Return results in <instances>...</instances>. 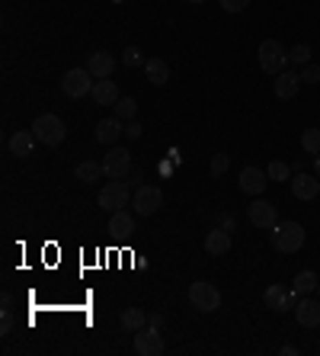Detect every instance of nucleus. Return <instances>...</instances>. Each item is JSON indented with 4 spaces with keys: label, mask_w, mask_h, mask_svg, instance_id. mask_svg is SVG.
<instances>
[{
    "label": "nucleus",
    "mask_w": 320,
    "mask_h": 356,
    "mask_svg": "<svg viewBox=\"0 0 320 356\" xmlns=\"http://www.w3.org/2000/svg\"><path fill=\"white\" fill-rule=\"evenodd\" d=\"M32 135L39 138V145H45V148H58V145L64 141V135H67V129H64L61 116L45 113V116H39V119L32 122Z\"/></svg>",
    "instance_id": "obj_1"
},
{
    "label": "nucleus",
    "mask_w": 320,
    "mask_h": 356,
    "mask_svg": "<svg viewBox=\"0 0 320 356\" xmlns=\"http://www.w3.org/2000/svg\"><path fill=\"white\" fill-rule=\"evenodd\" d=\"M304 228L298 222H282L273 228V247L279 253H298L304 247Z\"/></svg>",
    "instance_id": "obj_2"
},
{
    "label": "nucleus",
    "mask_w": 320,
    "mask_h": 356,
    "mask_svg": "<svg viewBox=\"0 0 320 356\" xmlns=\"http://www.w3.org/2000/svg\"><path fill=\"white\" fill-rule=\"evenodd\" d=\"M256 55H259V67H263L266 74H273V77L282 74L285 65H288V52L282 48V42H279V39H263Z\"/></svg>",
    "instance_id": "obj_3"
},
{
    "label": "nucleus",
    "mask_w": 320,
    "mask_h": 356,
    "mask_svg": "<svg viewBox=\"0 0 320 356\" xmlns=\"http://www.w3.org/2000/svg\"><path fill=\"white\" fill-rule=\"evenodd\" d=\"M189 305L195 311H215V308H221V292H218V286H211V282H205V280H195L189 286Z\"/></svg>",
    "instance_id": "obj_4"
},
{
    "label": "nucleus",
    "mask_w": 320,
    "mask_h": 356,
    "mask_svg": "<svg viewBox=\"0 0 320 356\" xmlns=\"http://www.w3.org/2000/svg\"><path fill=\"white\" fill-rule=\"evenodd\" d=\"M131 187H128V180H109L106 187L100 189V206L106 209V212H119V209H125L128 202H131Z\"/></svg>",
    "instance_id": "obj_5"
},
{
    "label": "nucleus",
    "mask_w": 320,
    "mask_h": 356,
    "mask_svg": "<svg viewBox=\"0 0 320 356\" xmlns=\"http://www.w3.org/2000/svg\"><path fill=\"white\" fill-rule=\"evenodd\" d=\"M61 90H64V96H71V100L90 96L93 94V74L87 67H71V71L61 77Z\"/></svg>",
    "instance_id": "obj_6"
},
{
    "label": "nucleus",
    "mask_w": 320,
    "mask_h": 356,
    "mask_svg": "<svg viewBox=\"0 0 320 356\" xmlns=\"http://www.w3.org/2000/svg\"><path fill=\"white\" fill-rule=\"evenodd\" d=\"M131 206H135L138 216H157L160 206H164V189L160 187H141L135 189V196H131Z\"/></svg>",
    "instance_id": "obj_7"
},
{
    "label": "nucleus",
    "mask_w": 320,
    "mask_h": 356,
    "mask_svg": "<svg viewBox=\"0 0 320 356\" xmlns=\"http://www.w3.org/2000/svg\"><path fill=\"white\" fill-rule=\"evenodd\" d=\"M263 302H266V308L269 311L282 315V311H295V305H298V292L285 289V286H269V289L263 292Z\"/></svg>",
    "instance_id": "obj_8"
},
{
    "label": "nucleus",
    "mask_w": 320,
    "mask_h": 356,
    "mask_svg": "<svg viewBox=\"0 0 320 356\" xmlns=\"http://www.w3.org/2000/svg\"><path fill=\"white\" fill-rule=\"evenodd\" d=\"M103 170L109 180H125L131 174V154L125 148H109L106 158H103Z\"/></svg>",
    "instance_id": "obj_9"
},
{
    "label": "nucleus",
    "mask_w": 320,
    "mask_h": 356,
    "mask_svg": "<svg viewBox=\"0 0 320 356\" xmlns=\"http://www.w3.org/2000/svg\"><path fill=\"white\" fill-rule=\"evenodd\" d=\"M164 337H160V331L157 328H141V331H135V353L138 356H160L164 353Z\"/></svg>",
    "instance_id": "obj_10"
},
{
    "label": "nucleus",
    "mask_w": 320,
    "mask_h": 356,
    "mask_svg": "<svg viewBox=\"0 0 320 356\" xmlns=\"http://www.w3.org/2000/svg\"><path fill=\"white\" fill-rule=\"evenodd\" d=\"M250 225L263 228V231H273V228L279 225V209H275V202H266V199L250 202Z\"/></svg>",
    "instance_id": "obj_11"
},
{
    "label": "nucleus",
    "mask_w": 320,
    "mask_h": 356,
    "mask_svg": "<svg viewBox=\"0 0 320 356\" xmlns=\"http://www.w3.org/2000/svg\"><path fill=\"white\" fill-rule=\"evenodd\" d=\"M292 196L295 199H317V193H320V180H317V174H304V170H295L292 174Z\"/></svg>",
    "instance_id": "obj_12"
},
{
    "label": "nucleus",
    "mask_w": 320,
    "mask_h": 356,
    "mask_svg": "<svg viewBox=\"0 0 320 356\" xmlns=\"http://www.w3.org/2000/svg\"><path fill=\"white\" fill-rule=\"evenodd\" d=\"M266 183H269V174L259 167H244L240 170V189L247 193V196H263Z\"/></svg>",
    "instance_id": "obj_13"
},
{
    "label": "nucleus",
    "mask_w": 320,
    "mask_h": 356,
    "mask_svg": "<svg viewBox=\"0 0 320 356\" xmlns=\"http://www.w3.org/2000/svg\"><path fill=\"white\" fill-rule=\"evenodd\" d=\"M295 318H298V324H301V328H320V302L301 295V299H298V305H295Z\"/></svg>",
    "instance_id": "obj_14"
},
{
    "label": "nucleus",
    "mask_w": 320,
    "mask_h": 356,
    "mask_svg": "<svg viewBox=\"0 0 320 356\" xmlns=\"http://www.w3.org/2000/svg\"><path fill=\"white\" fill-rule=\"evenodd\" d=\"M90 96H93V103H96V106H116L122 100L119 87H116V81H112V77H103V81H96Z\"/></svg>",
    "instance_id": "obj_15"
},
{
    "label": "nucleus",
    "mask_w": 320,
    "mask_h": 356,
    "mask_svg": "<svg viewBox=\"0 0 320 356\" xmlns=\"http://www.w3.org/2000/svg\"><path fill=\"white\" fill-rule=\"evenodd\" d=\"M298 87H301V74H295V71H282V74H275L273 81V94L279 100H292L298 94Z\"/></svg>",
    "instance_id": "obj_16"
},
{
    "label": "nucleus",
    "mask_w": 320,
    "mask_h": 356,
    "mask_svg": "<svg viewBox=\"0 0 320 356\" xmlns=\"http://www.w3.org/2000/svg\"><path fill=\"white\" fill-rule=\"evenodd\" d=\"M87 71H90L96 81L112 77V71H116V58H112L109 52H90V58H87Z\"/></svg>",
    "instance_id": "obj_17"
},
{
    "label": "nucleus",
    "mask_w": 320,
    "mask_h": 356,
    "mask_svg": "<svg viewBox=\"0 0 320 356\" xmlns=\"http://www.w3.org/2000/svg\"><path fill=\"white\" fill-rule=\"evenodd\" d=\"M36 135H32V129H19L10 135V154H17V158H29L32 151H36Z\"/></svg>",
    "instance_id": "obj_18"
},
{
    "label": "nucleus",
    "mask_w": 320,
    "mask_h": 356,
    "mask_svg": "<svg viewBox=\"0 0 320 356\" xmlns=\"http://www.w3.org/2000/svg\"><path fill=\"white\" fill-rule=\"evenodd\" d=\"M228 251H231V231L215 228V231L205 235V253H211V257H224Z\"/></svg>",
    "instance_id": "obj_19"
},
{
    "label": "nucleus",
    "mask_w": 320,
    "mask_h": 356,
    "mask_svg": "<svg viewBox=\"0 0 320 356\" xmlns=\"http://www.w3.org/2000/svg\"><path fill=\"white\" fill-rule=\"evenodd\" d=\"M122 132H125L122 129V119H116V116L96 122V141H100V145H116Z\"/></svg>",
    "instance_id": "obj_20"
},
{
    "label": "nucleus",
    "mask_w": 320,
    "mask_h": 356,
    "mask_svg": "<svg viewBox=\"0 0 320 356\" xmlns=\"http://www.w3.org/2000/svg\"><path fill=\"white\" fill-rule=\"evenodd\" d=\"M145 74H147V81H151L154 87H164L167 81H170V65H167L164 58H147Z\"/></svg>",
    "instance_id": "obj_21"
},
{
    "label": "nucleus",
    "mask_w": 320,
    "mask_h": 356,
    "mask_svg": "<svg viewBox=\"0 0 320 356\" xmlns=\"http://www.w3.org/2000/svg\"><path fill=\"white\" fill-rule=\"evenodd\" d=\"M106 170H103V164H96V160H83V164H77V170H74V180H81V183H96V180L103 177Z\"/></svg>",
    "instance_id": "obj_22"
},
{
    "label": "nucleus",
    "mask_w": 320,
    "mask_h": 356,
    "mask_svg": "<svg viewBox=\"0 0 320 356\" xmlns=\"http://www.w3.org/2000/svg\"><path fill=\"white\" fill-rule=\"evenodd\" d=\"M109 231H112V235H131V231H135V218L128 216L125 209L109 212Z\"/></svg>",
    "instance_id": "obj_23"
},
{
    "label": "nucleus",
    "mask_w": 320,
    "mask_h": 356,
    "mask_svg": "<svg viewBox=\"0 0 320 356\" xmlns=\"http://www.w3.org/2000/svg\"><path fill=\"white\" fill-rule=\"evenodd\" d=\"M122 328L125 331H141V328H147V311L145 308H125L122 311Z\"/></svg>",
    "instance_id": "obj_24"
},
{
    "label": "nucleus",
    "mask_w": 320,
    "mask_h": 356,
    "mask_svg": "<svg viewBox=\"0 0 320 356\" xmlns=\"http://www.w3.org/2000/svg\"><path fill=\"white\" fill-rule=\"evenodd\" d=\"M317 289V276H314V270H301L298 276H295V292L298 295H308V292Z\"/></svg>",
    "instance_id": "obj_25"
},
{
    "label": "nucleus",
    "mask_w": 320,
    "mask_h": 356,
    "mask_svg": "<svg viewBox=\"0 0 320 356\" xmlns=\"http://www.w3.org/2000/svg\"><path fill=\"white\" fill-rule=\"evenodd\" d=\"M138 116V103L131 100V96H122L119 103H116V119H122V122H131Z\"/></svg>",
    "instance_id": "obj_26"
},
{
    "label": "nucleus",
    "mask_w": 320,
    "mask_h": 356,
    "mask_svg": "<svg viewBox=\"0 0 320 356\" xmlns=\"http://www.w3.org/2000/svg\"><path fill=\"white\" fill-rule=\"evenodd\" d=\"M301 148H304V154H314V158H317L320 154V129H304Z\"/></svg>",
    "instance_id": "obj_27"
},
{
    "label": "nucleus",
    "mask_w": 320,
    "mask_h": 356,
    "mask_svg": "<svg viewBox=\"0 0 320 356\" xmlns=\"http://www.w3.org/2000/svg\"><path fill=\"white\" fill-rule=\"evenodd\" d=\"M266 174H269V180H275V183H285V180H292V167H288L285 160H273V164L266 167Z\"/></svg>",
    "instance_id": "obj_28"
},
{
    "label": "nucleus",
    "mask_w": 320,
    "mask_h": 356,
    "mask_svg": "<svg viewBox=\"0 0 320 356\" xmlns=\"http://www.w3.org/2000/svg\"><path fill=\"white\" fill-rule=\"evenodd\" d=\"M122 65H125V67H145V58H141V48H138V45H128V48H122Z\"/></svg>",
    "instance_id": "obj_29"
},
{
    "label": "nucleus",
    "mask_w": 320,
    "mask_h": 356,
    "mask_svg": "<svg viewBox=\"0 0 320 356\" xmlns=\"http://www.w3.org/2000/svg\"><path fill=\"white\" fill-rule=\"evenodd\" d=\"M311 61V48L308 45H295V48H288V65H308Z\"/></svg>",
    "instance_id": "obj_30"
},
{
    "label": "nucleus",
    "mask_w": 320,
    "mask_h": 356,
    "mask_svg": "<svg viewBox=\"0 0 320 356\" xmlns=\"http://www.w3.org/2000/svg\"><path fill=\"white\" fill-rule=\"evenodd\" d=\"M228 167H231L228 154H215V158H211V177H224V174H228Z\"/></svg>",
    "instance_id": "obj_31"
},
{
    "label": "nucleus",
    "mask_w": 320,
    "mask_h": 356,
    "mask_svg": "<svg viewBox=\"0 0 320 356\" xmlns=\"http://www.w3.org/2000/svg\"><path fill=\"white\" fill-rule=\"evenodd\" d=\"M301 84H320V65H308L301 67Z\"/></svg>",
    "instance_id": "obj_32"
},
{
    "label": "nucleus",
    "mask_w": 320,
    "mask_h": 356,
    "mask_svg": "<svg viewBox=\"0 0 320 356\" xmlns=\"http://www.w3.org/2000/svg\"><path fill=\"white\" fill-rule=\"evenodd\" d=\"M250 0H221V10L224 13H240V10H247Z\"/></svg>",
    "instance_id": "obj_33"
},
{
    "label": "nucleus",
    "mask_w": 320,
    "mask_h": 356,
    "mask_svg": "<svg viewBox=\"0 0 320 356\" xmlns=\"http://www.w3.org/2000/svg\"><path fill=\"white\" fill-rule=\"evenodd\" d=\"M128 187L141 189V187H145V174H141V170H131V174H128Z\"/></svg>",
    "instance_id": "obj_34"
},
{
    "label": "nucleus",
    "mask_w": 320,
    "mask_h": 356,
    "mask_svg": "<svg viewBox=\"0 0 320 356\" xmlns=\"http://www.w3.org/2000/svg\"><path fill=\"white\" fill-rule=\"evenodd\" d=\"M125 135L128 138H141V122H135V119L125 122Z\"/></svg>",
    "instance_id": "obj_35"
},
{
    "label": "nucleus",
    "mask_w": 320,
    "mask_h": 356,
    "mask_svg": "<svg viewBox=\"0 0 320 356\" xmlns=\"http://www.w3.org/2000/svg\"><path fill=\"white\" fill-rule=\"evenodd\" d=\"M218 228H224V231H234V216L221 212V216H218Z\"/></svg>",
    "instance_id": "obj_36"
},
{
    "label": "nucleus",
    "mask_w": 320,
    "mask_h": 356,
    "mask_svg": "<svg viewBox=\"0 0 320 356\" xmlns=\"http://www.w3.org/2000/svg\"><path fill=\"white\" fill-rule=\"evenodd\" d=\"M0 331H3V337H7L10 331H13V315H10V311H3V321H0Z\"/></svg>",
    "instance_id": "obj_37"
},
{
    "label": "nucleus",
    "mask_w": 320,
    "mask_h": 356,
    "mask_svg": "<svg viewBox=\"0 0 320 356\" xmlns=\"http://www.w3.org/2000/svg\"><path fill=\"white\" fill-rule=\"evenodd\" d=\"M147 324H151V328H164V315H147Z\"/></svg>",
    "instance_id": "obj_38"
},
{
    "label": "nucleus",
    "mask_w": 320,
    "mask_h": 356,
    "mask_svg": "<svg viewBox=\"0 0 320 356\" xmlns=\"http://www.w3.org/2000/svg\"><path fill=\"white\" fill-rule=\"evenodd\" d=\"M0 305H3V311H10V308H13V295L3 292V295H0Z\"/></svg>",
    "instance_id": "obj_39"
},
{
    "label": "nucleus",
    "mask_w": 320,
    "mask_h": 356,
    "mask_svg": "<svg viewBox=\"0 0 320 356\" xmlns=\"http://www.w3.org/2000/svg\"><path fill=\"white\" fill-rule=\"evenodd\" d=\"M314 174H317V180H320V154L314 158Z\"/></svg>",
    "instance_id": "obj_40"
},
{
    "label": "nucleus",
    "mask_w": 320,
    "mask_h": 356,
    "mask_svg": "<svg viewBox=\"0 0 320 356\" xmlns=\"http://www.w3.org/2000/svg\"><path fill=\"white\" fill-rule=\"evenodd\" d=\"M186 3H205V0H186Z\"/></svg>",
    "instance_id": "obj_41"
},
{
    "label": "nucleus",
    "mask_w": 320,
    "mask_h": 356,
    "mask_svg": "<svg viewBox=\"0 0 320 356\" xmlns=\"http://www.w3.org/2000/svg\"><path fill=\"white\" fill-rule=\"evenodd\" d=\"M317 295H320V282H317Z\"/></svg>",
    "instance_id": "obj_42"
}]
</instances>
